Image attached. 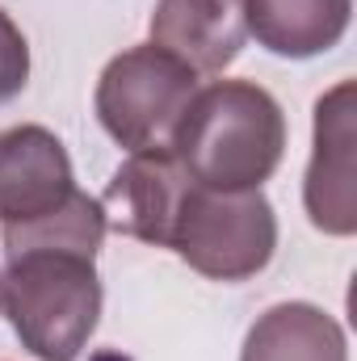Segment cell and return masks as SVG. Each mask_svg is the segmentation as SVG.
<instances>
[{"label":"cell","instance_id":"1","mask_svg":"<svg viewBox=\"0 0 357 361\" xmlns=\"http://www.w3.org/2000/svg\"><path fill=\"white\" fill-rule=\"evenodd\" d=\"M169 147L206 189H261L286 156V114L253 80H214L189 97Z\"/></svg>","mask_w":357,"mask_h":361},{"label":"cell","instance_id":"2","mask_svg":"<svg viewBox=\"0 0 357 361\" xmlns=\"http://www.w3.org/2000/svg\"><path fill=\"white\" fill-rule=\"evenodd\" d=\"M97 257L30 248L4 257V311L38 361H76L101 319Z\"/></svg>","mask_w":357,"mask_h":361},{"label":"cell","instance_id":"3","mask_svg":"<svg viewBox=\"0 0 357 361\" xmlns=\"http://www.w3.org/2000/svg\"><path fill=\"white\" fill-rule=\"evenodd\" d=\"M169 248L210 281H248L273 261L277 214L261 189L189 185L173 223Z\"/></svg>","mask_w":357,"mask_h":361},{"label":"cell","instance_id":"4","mask_svg":"<svg viewBox=\"0 0 357 361\" xmlns=\"http://www.w3.org/2000/svg\"><path fill=\"white\" fill-rule=\"evenodd\" d=\"M198 92V72L156 42L114 55L97 80V118L105 135L126 152L169 147L189 97Z\"/></svg>","mask_w":357,"mask_h":361},{"label":"cell","instance_id":"5","mask_svg":"<svg viewBox=\"0 0 357 361\" xmlns=\"http://www.w3.org/2000/svg\"><path fill=\"white\" fill-rule=\"evenodd\" d=\"M303 206L315 231L353 235L357 231V85L341 80L315 101L311 160L303 177Z\"/></svg>","mask_w":357,"mask_h":361},{"label":"cell","instance_id":"6","mask_svg":"<svg viewBox=\"0 0 357 361\" xmlns=\"http://www.w3.org/2000/svg\"><path fill=\"white\" fill-rule=\"evenodd\" d=\"M189 185L193 177L181 169L173 147H147V152H131V160L114 173L97 202L114 231L143 240L152 248H169Z\"/></svg>","mask_w":357,"mask_h":361},{"label":"cell","instance_id":"7","mask_svg":"<svg viewBox=\"0 0 357 361\" xmlns=\"http://www.w3.org/2000/svg\"><path fill=\"white\" fill-rule=\"evenodd\" d=\"M76 193L72 160L47 126L0 130V227L34 223Z\"/></svg>","mask_w":357,"mask_h":361},{"label":"cell","instance_id":"8","mask_svg":"<svg viewBox=\"0 0 357 361\" xmlns=\"http://www.w3.org/2000/svg\"><path fill=\"white\" fill-rule=\"evenodd\" d=\"M152 42L198 76H219L248 42L244 0H156Z\"/></svg>","mask_w":357,"mask_h":361},{"label":"cell","instance_id":"9","mask_svg":"<svg viewBox=\"0 0 357 361\" xmlns=\"http://www.w3.org/2000/svg\"><path fill=\"white\" fill-rule=\"evenodd\" d=\"M353 17V0H244L248 34L282 59L328 55Z\"/></svg>","mask_w":357,"mask_h":361},{"label":"cell","instance_id":"10","mask_svg":"<svg viewBox=\"0 0 357 361\" xmlns=\"http://www.w3.org/2000/svg\"><path fill=\"white\" fill-rule=\"evenodd\" d=\"M240 361H349V341L324 307L277 302L248 328Z\"/></svg>","mask_w":357,"mask_h":361},{"label":"cell","instance_id":"11","mask_svg":"<svg viewBox=\"0 0 357 361\" xmlns=\"http://www.w3.org/2000/svg\"><path fill=\"white\" fill-rule=\"evenodd\" d=\"M105 210L101 202L89 197L85 189H76L59 210L34 219V223H17V227H0V244H4V257H17V252H30V248H63V252H85L97 257V248L105 244Z\"/></svg>","mask_w":357,"mask_h":361},{"label":"cell","instance_id":"12","mask_svg":"<svg viewBox=\"0 0 357 361\" xmlns=\"http://www.w3.org/2000/svg\"><path fill=\"white\" fill-rule=\"evenodd\" d=\"M30 80V42L17 30V21L0 8V105L13 101Z\"/></svg>","mask_w":357,"mask_h":361},{"label":"cell","instance_id":"13","mask_svg":"<svg viewBox=\"0 0 357 361\" xmlns=\"http://www.w3.org/2000/svg\"><path fill=\"white\" fill-rule=\"evenodd\" d=\"M0 307H4V273H0Z\"/></svg>","mask_w":357,"mask_h":361}]
</instances>
